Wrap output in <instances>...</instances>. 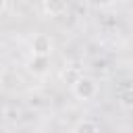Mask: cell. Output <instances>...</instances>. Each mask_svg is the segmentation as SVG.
Masks as SVG:
<instances>
[{
	"label": "cell",
	"instance_id": "3",
	"mask_svg": "<svg viewBox=\"0 0 133 133\" xmlns=\"http://www.w3.org/2000/svg\"><path fill=\"white\" fill-rule=\"evenodd\" d=\"M42 8L48 17L58 19L62 15H66L69 10V0H42Z\"/></svg>",
	"mask_w": 133,
	"mask_h": 133
},
{
	"label": "cell",
	"instance_id": "6",
	"mask_svg": "<svg viewBox=\"0 0 133 133\" xmlns=\"http://www.w3.org/2000/svg\"><path fill=\"white\" fill-rule=\"evenodd\" d=\"M118 104L123 108H133V87H125L118 94Z\"/></svg>",
	"mask_w": 133,
	"mask_h": 133
},
{
	"label": "cell",
	"instance_id": "1",
	"mask_svg": "<svg viewBox=\"0 0 133 133\" xmlns=\"http://www.w3.org/2000/svg\"><path fill=\"white\" fill-rule=\"evenodd\" d=\"M71 91H73L75 98H79V100H83V102H89V100H94V98L100 94V85H98L96 79L81 75V77L71 85Z\"/></svg>",
	"mask_w": 133,
	"mask_h": 133
},
{
	"label": "cell",
	"instance_id": "7",
	"mask_svg": "<svg viewBox=\"0 0 133 133\" xmlns=\"http://www.w3.org/2000/svg\"><path fill=\"white\" fill-rule=\"evenodd\" d=\"M100 123H91V121H81L73 127V131H98Z\"/></svg>",
	"mask_w": 133,
	"mask_h": 133
},
{
	"label": "cell",
	"instance_id": "8",
	"mask_svg": "<svg viewBox=\"0 0 133 133\" xmlns=\"http://www.w3.org/2000/svg\"><path fill=\"white\" fill-rule=\"evenodd\" d=\"M91 2H94L96 6H100V8H106V6H110L114 0H91Z\"/></svg>",
	"mask_w": 133,
	"mask_h": 133
},
{
	"label": "cell",
	"instance_id": "9",
	"mask_svg": "<svg viewBox=\"0 0 133 133\" xmlns=\"http://www.w3.org/2000/svg\"><path fill=\"white\" fill-rule=\"evenodd\" d=\"M6 6H8V0H0V12H4Z\"/></svg>",
	"mask_w": 133,
	"mask_h": 133
},
{
	"label": "cell",
	"instance_id": "2",
	"mask_svg": "<svg viewBox=\"0 0 133 133\" xmlns=\"http://www.w3.org/2000/svg\"><path fill=\"white\" fill-rule=\"evenodd\" d=\"M29 50L35 56H50L52 50H54V42L48 33H35L29 39Z\"/></svg>",
	"mask_w": 133,
	"mask_h": 133
},
{
	"label": "cell",
	"instance_id": "5",
	"mask_svg": "<svg viewBox=\"0 0 133 133\" xmlns=\"http://www.w3.org/2000/svg\"><path fill=\"white\" fill-rule=\"evenodd\" d=\"M81 75H83V73H81V71H79L75 64H69V66H64V69L60 71V79H62V81H64L69 87H71V85H73V83H75V81H77Z\"/></svg>",
	"mask_w": 133,
	"mask_h": 133
},
{
	"label": "cell",
	"instance_id": "4",
	"mask_svg": "<svg viewBox=\"0 0 133 133\" xmlns=\"http://www.w3.org/2000/svg\"><path fill=\"white\" fill-rule=\"evenodd\" d=\"M27 69L33 75H46L48 69H50V56H35V54H31V58L27 62Z\"/></svg>",
	"mask_w": 133,
	"mask_h": 133
}]
</instances>
